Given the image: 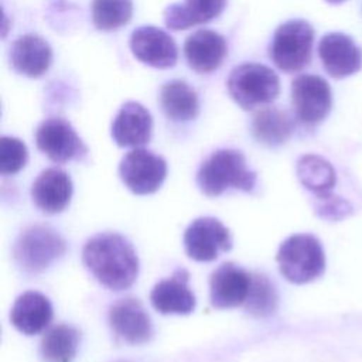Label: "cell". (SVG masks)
<instances>
[{"instance_id": "6da1fadb", "label": "cell", "mask_w": 362, "mask_h": 362, "mask_svg": "<svg viewBox=\"0 0 362 362\" xmlns=\"http://www.w3.org/2000/svg\"><path fill=\"white\" fill-rule=\"evenodd\" d=\"M82 259L93 277L110 290L130 287L139 274V257L132 243L119 233L105 232L90 238Z\"/></svg>"}, {"instance_id": "7a4b0ae2", "label": "cell", "mask_w": 362, "mask_h": 362, "mask_svg": "<svg viewBox=\"0 0 362 362\" xmlns=\"http://www.w3.org/2000/svg\"><path fill=\"white\" fill-rule=\"evenodd\" d=\"M197 182L208 197H218L235 188L250 192L256 184V173L249 170L243 154L238 150H218L199 167Z\"/></svg>"}, {"instance_id": "3957f363", "label": "cell", "mask_w": 362, "mask_h": 362, "mask_svg": "<svg viewBox=\"0 0 362 362\" xmlns=\"http://www.w3.org/2000/svg\"><path fill=\"white\" fill-rule=\"evenodd\" d=\"M230 98L245 110L273 102L280 92L276 72L257 62H245L235 66L226 81Z\"/></svg>"}, {"instance_id": "277c9868", "label": "cell", "mask_w": 362, "mask_h": 362, "mask_svg": "<svg viewBox=\"0 0 362 362\" xmlns=\"http://www.w3.org/2000/svg\"><path fill=\"white\" fill-rule=\"evenodd\" d=\"M277 263L280 273L291 283H308L322 274L325 256L320 240L308 233L287 238L279 247Z\"/></svg>"}, {"instance_id": "5b68a950", "label": "cell", "mask_w": 362, "mask_h": 362, "mask_svg": "<svg viewBox=\"0 0 362 362\" xmlns=\"http://www.w3.org/2000/svg\"><path fill=\"white\" fill-rule=\"evenodd\" d=\"M314 28L305 20H290L274 31L269 45L273 64L283 72L301 71L311 61Z\"/></svg>"}, {"instance_id": "8992f818", "label": "cell", "mask_w": 362, "mask_h": 362, "mask_svg": "<svg viewBox=\"0 0 362 362\" xmlns=\"http://www.w3.org/2000/svg\"><path fill=\"white\" fill-rule=\"evenodd\" d=\"M65 252V239L47 225H33L24 229L13 249L16 263L28 273L48 269Z\"/></svg>"}, {"instance_id": "52a82bcc", "label": "cell", "mask_w": 362, "mask_h": 362, "mask_svg": "<svg viewBox=\"0 0 362 362\" xmlns=\"http://www.w3.org/2000/svg\"><path fill=\"white\" fill-rule=\"evenodd\" d=\"M165 174L167 163L161 156L137 147L129 151L119 165L122 181L137 195L156 192L161 187Z\"/></svg>"}, {"instance_id": "ba28073f", "label": "cell", "mask_w": 362, "mask_h": 362, "mask_svg": "<svg viewBox=\"0 0 362 362\" xmlns=\"http://www.w3.org/2000/svg\"><path fill=\"white\" fill-rule=\"evenodd\" d=\"M291 102L297 119L304 124L322 122L332 106V95L328 82L311 74H304L291 82Z\"/></svg>"}, {"instance_id": "9c48e42d", "label": "cell", "mask_w": 362, "mask_h": 362, "mask_svg": "<svg viewBox=\"0 0 362 362\" xmlns=\"http://www.w3.org/2000/svg\"><path fill=\"white\" fill-rule=\"evenodd\" d=\"M35 144L54 163H68L86 156L88 148L69 122L61 117L44 120L35 132Z\"/></svg>"}, {"instance_id": "30bf717a", "label": "cell", "mask_w": 362, "mask_h": 362, "mask_svg": "<svg viewBox=\"0 0 362 362\" xmlns=\"http://www.w3.org/2000/svg\"><path fill=\"white\" fill-rule=\"evenodd\" d=\"M184 247L192 260L211 262L232 247L230 232L216 218H198L185 229Z\"/></svg>"}, {"instance_id": "8fae6325", "label": "cell", "mask_w": 362, "mask_h": 362, "mask_svg": "<svg viewBox=\"0 0 362 362\" xmlns=\"http://www.w3.org/2000/svg\"><path fill=\"white\" fill-rule=\"evenodd\" d=\"M130 49L139 61L160 69L174 66L178 58V48L173 37L151 25L139 27L132 33Z\"/></svg>"}, {"instance_id": "7c38bea8", "label": "cell", "mask_w": 362, "mask_h": 362, "mask_svg": "<svg viewBox=\"0 0 362 362\" xmlns=\"http://www.w3.org/2000/svg\"><path fill=\"white\" fill-rule=\"evenodd\" d=\"M318 57L327 74L341 79L356 74L362 68V49L342 33H328L318 44Z\"/></svg>"}, {"instance_id": "4fadbf2b", "label": "cell", "mask_w": 362, "mask_h": 362, "mask_svg": "<svg viewBox=\"0 0 362 362\" xmlns=\"http://www.w3.org/2000/svg\"><path fill=\"white\" fill-rule=\"evenodd\" d=\"M252 284V274L235 263L221 264L209 279V297L215 308L243 305Z\"/></svg>"}, {"instance_id": "5bb4252c", "label": "cell", "mask_w": 362, "mask_h": 362, "mask_svg": "<svg viewBox=\"0 0 362 362\" xmlns=\"http://www.w3.org/2000/svg\"><path fill=\"white\" fill-rule=\"evenodd\" d=\"M112 331L129 344H144L153 335L151 320L137 298H122L109 310Z\"/></svg>"}, {"instance_id": "9a60e30c", "label": "cell", "mask_w": 362, "mask_h": 362, "mask_svg": "<svg viewBox=\"0 0 362 362\" xmlns=\"http://www.w3.org/2000/svg\"><path fill=\"white\" fill-rule=\"evenodd\" d=\"M153 130L150 112L139 102L129 100L112 123V137L120 147H140L148 143Z\"/></svg>"}, {"instance_id": "2e32d148", "label": "cell", "mask_w": 362, "mask_h": 362, "mask_svg": "<svg viewBox=\"0 0 362 362\" xmlns=\"http://www.w3.org/2000/svg\"><path fill=\"white\" fill-rule=\"evenodd\" d=\"M228 52L225 38L212 30H198L184 42L185 59L198 74H209L221 66Z\"/></svg>"}, {"instance_id": "e0dca14e", "label": "cell", "mask_w": 362, "mask_h": 362, "mask_svg": "<svg viewBox=\"0 0 362 362\" xmlns=\"http://www.w3.org/2000/svg\"><path fill=\"white\" fill-rule=\"evenodd\" d=\"M188 272L177 269L174 274L154 286L150 294L153 307L161 314H189L195 308V296L188 287Z\"/></svg>"}, {"instance_id": "ac0fdd59", "label": "cell", "mask_w": 362, "mask_h": 362, "mask_svg": "<svg viewBox=\"0 0 362 362\" xmlns=\"http://www.w3.org/2000/svg\"><path fill=\"white\" fill-rule=\"evenodd\" d=\"M34 204L47 214L64 211L72 197V181L69 175L57 167L44 170L31 187Z\"/></svg>"}, {"instance_id": "d6986e66", "label": "cell", "mask_w": 362, "mask_h": 362, "mask_svg": "<svg viewBox=\"0 0 362 362\" xmlns=\"http://www.w3.org/2000/svg\"><path fill=\"white\" fill-rule=\"evenodd\" d=\"M52 52L45 40L34 34L18 37L10 48V62L14 71L28 78H38L51 65Z\"/></svg>"}, {"instance_id": "ffe728a7", "label": "cell", "mask_w": 362, "mask_h": 362, "mask_svg": "<svg viewBox=\"0 0 362 362\" xmlns=\"http://www.w3.org/2000/svg\"><path fill=\"white\" fill-rule=\"evenodd\" d=\"M52 320V305L49 300L38 291L23 293L10 311L11 324L25 335L44 331Z\"/></svg>"}, {"instance_id": "44dd1931", "label": "cell", "mask_w": 362, "mask_h": 362, "mask_svg": "<svg viewBox=\"0 0 362 362\" xmlns=\"http://www.w3.org/2000/svg\"><path fill=\"white\" fill-rule=\"evenodd\" d=\"M225 6L226 0H185L184 4H170L163 17L170 30H187L216 18Z\"/></svg>"}, {"instance_id": "7402d4cb", "label": "cell", "mask_w": 362, "mask_h": 362, "mask_svg": "<svg viewBox=\"0 0 362 362\" xmlns=\"http://www.w3.org/2000/svg\"><path fill=\"white\" fill-rule=\"evenodd\" d=\"M160 105L173 122H188L198 116L199 103L195 90L184 81H170L161 86Z\"/></svg>"}, {"instance_id": "603a6c76", "label": "cell", "mask_w": 362, "mask_h": 362, "mask_svg": "<svg viewBox=\"0 0 362 362\" xmlns=\"http://www.w3.org/2000/svg\"><path fill=\"white\" fill-rule=\"evenodd\" d=\"M294 130L293 116L277 107H266L253 116L252 133L259 143L266 146H280Z\"/></svg>"}, {"instance_id": "cb8c5ba5", "label": "cell", "mask_w": 362, "mask_h": 362, "mask_svg": "<svg viewBox=\"0 0 362 362\" xmlns=\"http://www.w3.org/2000/svg\"><path fill=\"white\" fill-rule=\"evenodd\" d=\"M79 346V332L68 324L49 328L40 344V355L45 362H72Z\"/></svg>"}, {"instance_id": "d4e9b609", "label": "cell", "mask_w": 362, "mask_h": 362, "mask_svg": "<svg viewBox=\"0 0 362 362\" xmlns=\"http://www.w3.org/2000/svg\"><path fill=\"white\" fill-rule=\"evenodd\" d=\"M297 175L300 182L310 191L325 195L335 184V171L322 157L305 154L297 161Z\"/></svg>"}, {"instance_id": "484cf974", "label": "cell", "mask_w": 362, "mask_h": 362, "mask_svg": "<svg viewBox=\"0 0 362 362\" xmlns=\"http://www.w3.org/2000/svg\"><path fill=\"white\" fill-rule=\"evenodd\" d=\"M133 14L132 0H93L92 21L102 31L116 30L126 25Z\"/></svg>"}, {"instance_id": "4316f807", "label": "cell", "mask_w": 362, "mask_h": 362, "mask_svg": "<svg viewBox=\"0 0 362 362\" xmlns=\"http://www.w3.org/2000/svg\"><path fill=\"white\" fill-rule=\"evenodd\" d=\"M243 305L247 313L256 317L273 314L277 305V293L273 283L263 274H252L250 290Z\"/></svg>"}, {"instance_id": "83f0119b", "label": "cell", "mask_w": 362, "mask_h": 362, "mask_svg": "<svg viewBox=\"0 0 362 362\" xmlns=\"http://www.w3.org/2000/svg\"><path fill=\"white\" fill-rule=\"evenodd\" d=\"M28 151L25 144L16 139L3 136L0 139V173L4 175L18 173L27 163Z\"/></svg>"}, {"instance_id": "f1b7e54d", "label": "cell", "mask_w": 362, "mask_h": 362, "mask_svg": "<svg viewBox=\"0 0 362 362\" xmlns=\"http://www.w3.org/2000/svg\"><path fill=\"white\" fill-rule=\"evenodd\" d=\"M320 198L322 199V204L317 206V211L320 212L321 216H325V218H338V216H342L345 215V206H346V202L338 199V198H332V197H328V194L325 195H320Z\"/></svg>"}, {"instance_id": "f546056e", "label": "cell", "mask_w": 362, "mask_h": 362, "mask_svg": "<svg viewBox=\"0 0 362 362\" xmlns=\"http://www.w3.org/2000/svg\"><path fill=\"white\" fill-rule=\"evenodd\" d=\"M327 3H329V4H339V3H344V1H346V0H325Z\"/></svg>"}]
</instances>
